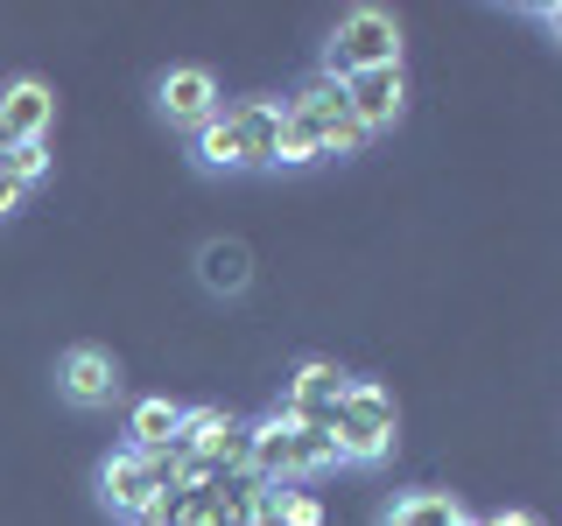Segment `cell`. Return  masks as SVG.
<instances>
[{"mask_svg":"<svg viewBox=\"0 0 562 526\" xmlns=\"http://www.w3.org/2000/svg\"><path fill=\"white\" fill-rule=\"evenodd\" d=\"M351 148H366V134H359V119H351L338 78H310L303 92L281 105V162L289 169L324 162V155H351Z\"/></svg>","mask_w":562,"mask_h":526,"instance_id":"1","label":"cell"},{"mask_svg":"<svg viewBox=\"0 0 562 526\" xmlns=\"http://www.w3.org/2000/svg\"><path fill=\"white\" fill-rule=\"evenodd\" d=\"M198 162L204 169H274L281 162V105L246 99L233 113L198 127Z\"/></svg>","mask_w":562,"mask_h":526,"instance_id":"2","label":"cell"},{"mask_svg":"<svg viewBox=\"0 0 562 526\" xmlns=\"http://www.w3.org/2000/svg\"><path fill=\"white\" fill-rule=\"evenodd\" d=\"M324 428H330L338 464H380L394 449V393H380L373 379H351L338 393V408L324 414Z\"/></svg>","mask_w":562,"mask_h":526,"instance_id":"3","label":"cell"},{"mask_svg":"<svg viewBox=\"0 0 562 526\" xmlns=\"http://www.w3.org/2000/svg\"><path fill=\"white\" fill-rule=\"evenodd\" d=\"M401 64V22L386 8H351L338 35H330V64L324 78H351V70H386Z\"/></svg>","mask_w":562,"mask_h":526,"instance_id":"4","label":"cell"},{"mask_svg":"<svg viewBox=\"0 0 562 526\" xmlns=\"http://www.w3.org/2000/svg\"><path fill=\"white\" fill-rule=\"evenodd\" d=\"M338 92L351 105V119H359V134L373 140L386 134L401 119V99H408V78H401V64H386V70H351V78H338Z\"/></svg>","mask_w":562,"mask_h":526,"instance_id":"5","label":"cell"},{"mask_svg":"<svg viewBox=\"0 0 562 526\" xmlns=\"http://www.w3.org/2000/svg\"><path fill=\"white\" fill-rule=\"evenodd\" d=\"M246 478H260V484H303V428L295 421H254V456H246Z\"/></svg>","mask_w":562,"mask_h":526,"instance_id":"6","label":"cell"},{"mask_svg":"<svg viewBox=\"0 0 562 526\" xmlns=\"http://www.w3.org/2000/svg\"><path fill=\"white\" fill-rule=\"evenodd\" d=\"M99 499L113 505L120 519H134V526H148V513H155V478H148V456L140 449H113L105 456V470H99Z\"/></svg>","mask_w":562,"mask_h":526,"instance_id":"7","label":"cell"},{"mask_svg":"<svg viewBox=\"0 0 562 526\" xmlns=\"http://www.w3.org/2000/svg\"><path fill=\"white\" fill-rule=\"evenodd\" d=\"M49 119H57V99H49L43 78H14L0 92V155L22 148V140H49Z\"/></svg>","mask_w":562,"mask_h":526,"instance_id":"8","label":"cell"},{"mask_svg":"<svg viewBox=\"0 0 562 526\" xmlns=\"http://www.w3.org/2000/svg\"><path fill=\"white\" fill-rule=\"evenodd\" d=\"M162 113H169V127H190L198 134L204 119H218L225 113V99H218V78H211V70H198V64H176L169 78H162Z\"/></svg>","mask_w":562,"mask_h":526,"instance_id":"9","label":"cell"},{"mask_svg":"<svg viewBox=\"0 0 562 526\" xmlns=\"http://www.w3.org/2000/svg\"><path fill=\"white\" fill-rule=\"evenodd\" d=\"M57 386H64V400H70V408H105V400L120 393V365L105 358L99 344H78V351H64Z\"/></svg>","mask_w":562,"mask_h":526,"instance_id":"10","label":"cell"},{"mask_svg":"<svg viewBox=\"0 0 562 526\" xmlns=\"http://www.w3.org/2000/svg\"><path fill=\"white\" fill-rule=\"evenodd\" d=\"M345 386H351V379H345L330 358H310L303 373L289 379V400H281L274 414H281V421H324L330 408H338V393H345Z\"/></svg>","mask_w":562,"mask_h":526,"instance_id":"11","label":"cell"},{"mask_svg":"<svg viewBox=\"0 0 562 526\" xmlns=\"http://www.w3.org/2000/svg\"><path fill=\"white\" fill-rule=\"evenodd\" d=\"M198 456V478H246V456H254V421H233L225 414L204 443H190Z\"/></svg>","mask_w":562,"mask_h":526,"instance_id":"12","label":"cell"},{"mask_svg":"<svg viewBox=\"0 0 562 526\" xmlns=\"http://www.w3.org/2000/svg\"><path fill=\"white\" fill-rule=\"evenodd\" d=\"M198 274H204L211 295H239L246 281H254V253H246L239 239H211L204 253H198Z\"/></svg>","mask_w":562,"mask_h":526,"instance_id":"13","label":"cell"},{"mask_svg":"<svg viewBox=\"0 0 562 526\" xmlns=\"http://www.w3.org/2000/svg\"><path fill=\"white\" fill-rule=\"evenodd\" d=\"M386 526H471V519H464V505H457L450 491H401Z\"/></svg>","mask_w":562,"mask_h":526,"instance_id":"14","label":"cell"},{"mask_svg":"<svg viewBox=\"0 0 562 526\" xmlns=\"http://www.w3.org/2000/svg\"><path fill=\"white\" fill-rule=\"evenodd\" d=\"M176 428H183L176 400H140L127 414V449H162V443H176Z\"/></svg>","mask_w":562,"mask_h":526,"instance_id":"15","label":"cell"},{"mask_svg":"<svg viewBox=\"0 0 562 526\" xmlns=\"http://www.w3.org/2000/svg\"><path fill=\"white\" fill-rule=\"evenodd\" d=\"M0 169H8L14 175V183H43V169H49V140H22V148H8V155H0Z\"/></svg>","mask_w":562,"mask_h":526,"instance_id":"16","label":"cell"},{"mask_svg":"<svg viewBox=\"0 0 562 526\" xmlns=\"http://www.w3.org/2000/svg\"><path fill=\"white\" fill-rule=\"evenodd\" d=\"M281 526H324V505H316L310 491H289V499H281Z\"/></svg>","mask_w":562,"mask_h":526,"instance_id":"17","label":"cell"},{"mask_svg":"<svg viewBox=\"0 0 562 526\" xmlns=\"http://www.w3.org/2000/svg\"><path fill=\"white\" fill-rule=\"evenodd\" d=\"M22 197H29V190H22V183H14V175H8V169H0V218H8V210H22Z\"/></svg>","mask_w":562,"mask_h":526,"instance_id":"18","label":"cell"},{"mask_svg":"<svg viewBox=\"0 0 562 526\" xmlns=\"http://www.w3.org/2000/svg\"><path fill=\"white\" fill-rule=\"evenodd\" d=\"M479 526H541L535 513H492V519H479Z\"/></svg>","mask_w":562,"mask_h":526,"instance_id":"19","label":"cell"}]
</instances>
